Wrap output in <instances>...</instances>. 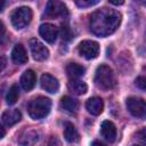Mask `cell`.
I'll use <instances>...</instances> for the list:
<instances>
[{
	"label": "cell",
	"instance_id": "6da1fadb",
	"mask_svg": "<svg viewBox=\"0 0 146 146\" xmlns=\"http://www.w3.org/2000/svg\"><path fill=\"white\" fill-rule=\"evenodd\" d=\"M121 23V14L114 9L100 8L90 16V30L98 36H107L114 33Z\"/></svg>",
	"mask_w": 146,
	"mask_h": 146
},
{
	"label": "cell",
	"instance_id": "7a4b0ae2",
	"mask_svg": "<svg viewBox=\"0 0 146 146\" xmlns=\"http://www.w3.org/2000/svg\"><path fill=\"white\" fill-rule=\"evenodd\" d=\"M50 107H51L50 99L43 96H39V97L33 98L27 106V112H29V115L33 120H40L49 114Z\"/></svg>",
	"mask_w": 146,
	"mask_h": 146
},
{
	"label": "cell",
	"instance_id": "3957f363",
	"mask_svg": "<svg viewBox=\"0 0 146 146\" xmlns=\"http://www.w3.org/2000/svg\"><path fill=\"white\" fill-rule=\"evenodd\" d=\"M95 83L100 89H112L116 83L113 70L107 65H99L95 73Z\"/></svg>",
	"mask_w": 146,
	"mask_h": 146
},
{
	"label": "cell",
	"instance_id": "277c9868",
	"mask_svg": "<svg viewBox=\"0 0 146 146\" xmlns=\"http://www.w3.org/2000/svg\"><path fill=\"white\" fill-rule=\"evenodd\" d=\"M31 19H32V10L31 8L25 7V6L16 8L10 15V22L13 26L17 30L23 29L26 25H29Z\"/></svg>",
	"mask_w": 146,
	"mask_h": 146
},
{
	"label": "cell",
	"instance_id": "5b68a950",
	"mask_svg": "<svg viewBox=\"0 0 146 146\" xmlns=\"http://www.w3.org/2000/svg\"><path fill=\"white\" fill-rule=\"evenodd\" d=\"M129 113L137 119H146V102L141 98L129 97L125 102Z\"/></svg>",
	"mask_w": 146,
	"mask_h": 146
},
{
	"label": "cell",
	"instance_id": "8992f818",
	"mask_svg": "<svg viewBox=\"0 0 146 146\" xmlns=\"http://www.w3.org/2000/svg\"><path fill=\"white\" fill-rule=\"evenodd\" d=\"M79 52L87 59H94L99 55V44L92 40H84L79 44Z\"/></svg>",
	"mask_w": 146,
	"mask_h": 146
},
{
	"label": "cell",
	"instance_id": "52a82bcc",
	"mask_svg": "<svg viewBox=\"0 0 146 146\" xmlns=\"http://www.w3.org/2000/svg\"><path fill=\"white\" fill-rule=\"evenodd\" d=\"M30 49H31V54H32L33 58L38 62H43L49 56V50L38 39H31L30 40Z\"/></svg>",
	"mask_w": 146,
	"mask_h": 146
},
{
	"label": "cell",
	"instance_id": "ba28073f",
	"mask_svg": "<svg viewBox=\"0 0 146 146\" xmlns=\"http://www.w3.org/2000/svg\"><path fill=\"white\" fill-rule=\"evenodd\" d=\"M44 14L48 17H64L67 15V9L66 6L60 1H49L47 3Z\"/></svg>",
	"mask_w": 146,
	"mask_h": 146
},
{
	"label": "cell",
	"instance_id": "9c48e42d",
	"mask_svg": "<svg viewBox=\"0 0 146 146\" xmlns=\"http://www.w3.org/2000/svg\"><path fill=\"white\" fill-rule=\"evenodd\" d=\"M39 33L42 36V39L46 40L48 43H54L57 39L58 31H57V27L55 25H52L50 23H44V24L40 25Z\"/></svg>",
	"mask_w": 146,
	"mask_h": 146
},
{
	"label": "cell",
	"instance_id": "30bf717a",
	"mask_svg": "<svg viewBox=\"0 0 146 146\" xmlns=\"http://www.w3.org/2000/svg\"><path fill=\"white\" fill-rule=\"evenodd\" d=\"M40 83H41L42 89H44L46 91H48L50 94H55L59 89V82H58V80L55 76H52L51 74H48V73H44V74L41 75Z\"/></svg>",
	"mask_w": 146,
	"mask_h": 146
},
{
	"label": "cell",
	"instance_id": "8fae6325",
	"mask_svg": "<svg viewBox=\"0 0 146 146\" xmlns=\"http://www.w3.org/2000/svg\"><path fill=\"white\" fill-rule=\"evenodd\" d=\"M21 117H22V114L18 110H7L2 113L1 121H2L3 125L11 127V125L16 124L17 122H19Z\"/></svg>",
	"mask_w": 146,
	"mask_h": 146
},
{
	"label": "cell",
	"instance_id": "7c38bea8",
	"mask_svg": "<svg viewBox=\"0 0 146 146\" xmlns=\"http://www.w3.org/2000/svg\"><path fill=\"white\" fill-rule=\"evenodd\" d=\"M100 133L102 136L110 143H113L116 138V128L113 122L111 121H104L100 125Z\"/></svg>",
	"mask_w": 146,
	"mask_h": 146
},
{
	"label": "cell",
	"instance_id": "4fadbf2b",
	"mask_svg": "<svg viewBox=\"0 0 146 146\" xmlns=\"http://www.w3.org/2000/svg\"><path fill=\"white\" fill-rule=\"evenodd\" d=\"M86 108L88 110V112L92 115H99L103 112L104 108V103L103 99L99 97H92L89 98L86 103Z\"/></svg>",
	"mask_w": 146,
	"mask_h": 146
},
{
	"label": "cell",
	"instance_id": "5bb4252c",
	"mask_svg": "<svg viewBox=\"0 0 146 146\" xmlns=\"http://www.w3.org/2000/svg\"><path fill=\"white\" fill-rule=\"evenodd\" d=\"M35 81H36V76H35V73L32 71V70H26L22 76H21V86L24 90L26 91H30L34 84H35Z\"/></svg>",
	"mask_w": 146,
	"mask_h": 146
},
{
	"label": "cell",
	"instance_id": "9a60e30c",
	"mask_svg": "<svg viewBox=\"0 0 146 146\" xmlns=\"http://www.w3.org/2000/svg\"><path fill=\"white\" fill-rule=\"evenodd\" d=\"M11 59L16 64H25L27 62V54L22 44H16L11 50Z\"/></svg>",
	"mask_w": 146,
	"mask_h": 146
},
{
	"label": "cell",
	"instance_id": "2e32d148",
	"mask_svg": "<svg viewBox=\"0 0 146 146\" xmlns=\"http://www.w3.org/2000/svg\"><path fill=\"white\" fill-rule=\"evenodd\" d=\"M68 88L72 92H74L76 95H84L88 90L87 83L79 79H71L68 81Z\"/></svg>",
	"mask_w": 146,
	"mask_h": 146
},
{
	"label": "cell",
	"instance_id": "e0dca14e",
	"mask_svg": "<svg viewBox=\"0 0 146 146\" xmlns=\"http://www.w3.org/2000/svg\"><path fill=\"white\" fill-rule=\"evenodd\" d=\"M64 137L68 143H78L80 140V135L76 128L72 123H66L64 127Z\"/></svg>",
	"mask_w": 146,
	"mask_h": 146
},
{
	"label": "cell",
	"instance_id": "ac0fdd59",
	"mask_svg": "<svg viewBox=\"0 0 146 146\" xmlns=\"http://www.w3.org/2000/svg\"><path fill=\"white\" fill-rule=\"evenodd\" d=\"M60 107L67 112H76L78 108H79V102L70 96H64L62 99H60Z\"/></svg>",
	"mask_w": 146,
	"mask_h": 146
},
{
	"label": "cell",
	"instance_id": "d6986e66",
	"mask_svg": "<svg viewBox=\"0 0 146 146\" xmlns=\"http://www.w3.org/2000/svg\"><path fill=\"white\" fill-rule=\"evenodd\" d=\"M84 72H86L84 67L80 64H76V63H70L66 66V73L72 79H78V78L82 76L84 74Z\"/></svg>",
	"mask_w": 146,
	"mask_h": 146
},
{
	"label": "cell",
	"instance_id": "ffe728a7",
	"mask_svg": "<svg viewBox=\"0 0 146 146\" xmlns=\"http://www.w3.org/2000/svg\"><path fill=\"white\" fill-rule=\"evenodd\" d=\"M39 140V133L36 131H26L23 136H21L19 138V143L24 146H29V145H33L35 141Z\"/></svg>",
	"mask_w": 146,
	"mask_h": 146
},
{
	"label": "cell",
	"instance_id": "44dd1931",
	"mask_svg": "<svg viewBox=\"0 0 146 146\" xmlns=\"http://www.w3.org/2000/svg\"><path fill=\"white\" fill-rule=\"evenodd\" d=\"M18 96H19V92H18V87L17 84H13L8 92H7V96H6V100H7V104L8 105H14L17 99H18Z\"/></svg>",
	"mask_w": 146,
	"mask_h": 146
},
{
	"label": "cell",
	"instance_id": "7402d4cb",
	"mask_svg": "<svg viewBox=\"0 0 146 146\" xmlns=\"http://www.w3.org/2000/svg\"><path fill=\"white\" fill-rule=\"evenodd\" d=\"M79 7H91V6H94V5H97L98 3V1L97 0H79V1H76L75 2Z\"/></svg>",
	"mask_w": 146,
	"mask_h": 146
},
{
	"label": "cell",
	"instance_id": "603a6c76",
	"mask_svg": "<svg viewBox=\"0 0 146 146\" xmlns=\"http://www.w3.org/2000/svg\"><path fill=\"white\" fill-rule=\"evenodd\" d=\"M135 84L143 90H146V76H138L135 80Z\"/></svg>",
	"mask_w": 146,
	"mask_h": 146
},
{
	"label": "cell",
	"instance_id": "cb8c5ba5",
	"mask_svg": "<svg viewBox=\"0 0 146 146\" xmlns=\"http://www.w3.org/2000/svg\"><path fill=\"white\" fill-rule=\"evenodd\" d=\"M136 137H137L139 140L146 143V127H144V128H141L140 130H138V131L136 132Z\"/></svg>",
	"mask_w": 146,
	"mask_h": 146
},
{
	"label": "cell",
	"instance_id": "d4e9b609",
	"mask_svg": "<svg viewBox=\"0 0 146 146\" xmlns=\"http://www.w3.org/2000/svg\"><path fill=\"white\" fill-rule=\"evenodd\" d=\"M62 35H63V39H68L70 38V29L65 25H63L62 27Z\"/></svg>",
	"mask_w": 146,
	"mask_h": 146
},
{
	"label": "cell",
	"instance_id": "484cf974",
	"mask_svg": "<svg viewBox=\"0 0 146 146\" xmlns=\"http://www.w3.org/2000/svg\"><path fill=\"white\" fill-rule=\"evenodd\" d=\"M91 146H105L103 143H100V141H98V140H95L94 143H92V145Z\"/></svg>",
	"mask_w": 146,
	"mask_h": 146
},
{
	"label": "cell",
	"instance_id": "4316f807",
	"mask_svg": "<svg viewBox=\"0 0 146 146\" xmlns=\"http://www.w3.org/2000/svg\"><path fill=\"white\" fill-rule=\"evenodd\" d=\"M110 3H112V5H116V6H119V5H123V1H110Z\"/></svg>",
	"mask_w": 146,
	"mask_h": 146
},
{
	"label": "cell",
	"instance_id": "83f0119b",
	"mask_svg": "<svg viewBox=\"0 0 146 146\" xmlns=\"http://www.w3.org/2000/svg\"><path fill=\"white\" fill-rule=\"evenodd\" d=\"M2 137H5V129H3V127L1 128V138Z\"/></svg>",
	"mask_w": 146,
	"mask_h": 146
},
{
	"label": "cell",
	"instance_id": "f1b7e54d",
	"mask_svg": "<svg viewBox=\"0 0 146 146\" xmlns=\"http://www.w3.org/2000/svg\"><path fill=\"white\" fill-rule=\"evenodd\" d=\"M5 68V58L2 57V70Z\"/></svg>",
	"mask_w": 146,
	"mask_h": 146
},
{
	"label": "cell",
	"instance_id": "f546056e",
	"mask_svg": "<svg viewBox=\"0 0 146 146\" xmlns=\"http://www.w3.org/2000/svg\"><path fill=\"white\" fill-rule=\"evenodd\" d=\"M143 5H144V6H146V1H145V2H143Z\"/></svg>",
	"mask_w": 146,
	"mask_h": 146
},
{
	"label": "cell",
	"instance_id": "4dcf8cb0",
	"mask_svg": "<svg viewBox=\"0 0 146 146\" xmlns=\"http://www.w3.org/2000/svg\"><path fill=\"white\" fill-rule=\"evenodd\" d=\"M133 146H140V145H133Z\"/></svg>",
	"mask_w": 146,
	"mask_h": 146
}]
</instances>
